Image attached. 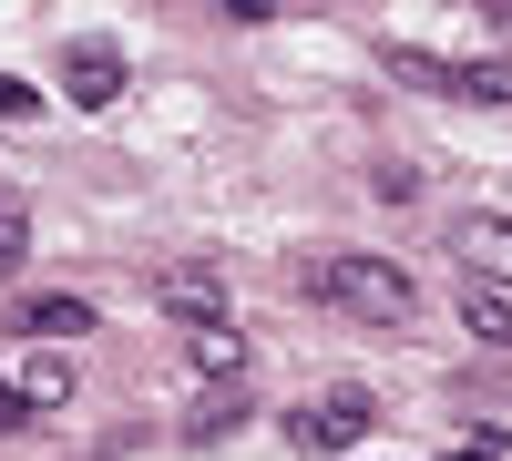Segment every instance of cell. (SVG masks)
I'll use <instances>...</instances> for the list:
<instances>
[{
    "mask_svg": "<svg viewBox=\"0 0 512 461\" xmlns=\"http://www.w3.org/2000/svg\"><path fill=\"white\" fill-rule=\"evenodd\" d=\"M441 461H502V431H492V421H482V431H472V441H451V451H441Z\"/></svg>",
    "mask_w": 512,
    "mask_h": 461,
    "instance_id": "cell-13",
    "label": "cell"
},
{
    "mask_svg": "<svg viewBox=\"0 0 512 461\" xmlns=\"http://www.w3.org/2000/svg\"><path fill=\"white\" fill-rule=\"evenodd\" d=\"M461 318H472V339H492V349H512V308L492 298V287H461Z\"/></svg>",
    "mask_w": 512,
    "mask_h": 461,
    "instance_id": "cell-9",
    "label": "cell"
},
{
    "mask_svg": "<svg viewBox=\"0 0 512 461\" xmlns=\"http://www.w3.org/2000/svg\"><path fill=\"white\" fill-rule=\"evenodd\" d=\"M308 298L338 308V318H359V328H400L420 308V287L390 257H308Z\"/></svg>",
    "mask_w": 512,
    "mask_h": 461,
    "instance_id": "cell-1",
    "label": "cell"
},
{
    "mask_svg": "<svg viewBox=\"0 0 512 461\" xmlns=\"http://www.w3.org/2000/svg\"><path fill=\"white\" fill-rule=\"evenodd\" d=\"M451 246H461V267H472V277H512V216H461Z\"/></svg>",
    "mask_w": 512,
    "mask_h": 461,
    "instance_id": "cell-7",
    "label": "cell"
},
{
    "mask_svg": "<svg viewBox=\"0 0 512 461\" xmlns=\"http://www.w3.org/2000/svg\"><path fill=\"white\" fill-rule=\"evenodd\" d=\"M236 421H246V400H236V390H216V400H205L195 421H185V441H226Z\"/></svg>",
    "mask_w": 512,
    "mask_h": 461,
    "instance_id": "cell-11",
    "label": "cell"
},
{
    "mask_svg": "<svg viewBox=\"0 0 512 461\" xmlns=\"http://www.w3.org/2000/svg\"><path fill=\"white\" fill-rule=\"evenodd\" d=\"M185 359H195L216 390H236V380H246V328H236V318H226V328H195V339H185Z\"/></svg>",
    "mask_w": 512,
    "mask_h": 461,
    "instance_id": "cell-8",
    "label": "cell"
},
{
    "mask_svg": "<svg viewBox=\"0 0 512 461\" xmlns=\"http://www.w3.org/2000/svg\"><path fill=\"white\" fill-rule=\"evenodd\" d=\"M11 328H21V339H82V328H93V298H62V287H41V298L11 308Z\"/></svg>",
    "mask_w": 512,
    "mask_h": 461,
    "instance_id": "cell-6",
    "label": "cell"
},
{
    "mask_svg": "<svg viewBox=\"0 0 512 461\" xmlns=\"http://www.w3.org/2000/svg\"><path fill=\"white\" fill-rule=\"evenodd\" d=\"M62 93H72L82 113L123 103V52H113V41H72V52H62Z\"/></svg>",
    "mask_w": 512,
    "mask_h": 461,
    "instance_id": "cell-5",
    "label": "cell"
},
{
    "mask_svg": "<svg viewBox=\"0 0 512 461\" xmlns=\"http://www.w3.org/2000/svg\"><path fill=\"white\" fill-rule=\"evenodd\" d=\"M21 257H31V216L0 195V267H21Z\"/></svg>",
    "mask_w": 512,
    "mask_h": 461,
    "instance_id": "cell-12",
    "label": "cell"
},
{
    "mask_svg": "<svg viewBox=\"0 0 512 461\" xmlns=\"http://www.w3.org/2000/svg\"><path fill=\"white\" fill-rule=\"evenodd\" d=\"M400 82H431V93H472V103H512V72L502 62H431V52H390Z\"/></svg>",
    "mask_w": 512,
    "mask_h": 461,
    "instance_id": "cell-4",
    "label": "cell"
},
{
    "mask_svg": "<svg viewBox=\"0 0 512 461\" xmlns=\"http://www.w3.org/2000/svg\"><path fill=\"white\" fill-rule=\"evenodd\" d=\"M41 113V93H31V82H0V123H31Z\"/></svg>",
    "mask_w": 512,
    "mask_h": 461,
    "instance_id": "cell-14",
    "label": "cell"
},
{
    "mask_svg": "<svg viewBox=\"0 0 512 461\" xmlns=\"http://www.w3.org/2000/svg\"><path fill=\"white\" fill-rule=\"evenodd\" d=\"M31 421V400H21V380H0V431H21Z\"/></svg>",
    "mask_w": 512,
    "mask_h": 461,
    "instance_id": "cell-15",
    "label": "cell"
},
{
    "mask_svg": "<svg viewBox=\"0 0 512 461\" xmlns=\"http://www.w3.org/2000/svg\"><path fill=\"white\" fill-rule=\"evenodd\" d=\"M369 421H379L369 390H328V400H297V410H287V441H297V451H359Z\"/></svg>",
    "mask_w": 512,
    "mask_h": 461,
    "instance_id": "cell-2",
    "label": "cell"
},
{
    "mask_svg": "<svg viewBox=\"0 0 512 461\" xmlns=\"http://www.w3.org/2000/svg\"><path fill=\"white\" fill-rule=\"evenodd\" d=\"M154 308L175 318L185 339H195V328H226V277L216 267H154Z\"/></svg>",
    "mask_w": 512,
    "mask_h": 461,
    "instance_id": "cell-3",
    "label": "cell"
},
{
    "mask_svg": "<svg viewBox=\"0 0 512 461\" xmlns=\"http://www.w3.org/2000/svg\"><path fill=\"white\" fill-rule=\"evenodd\" d=\"M21 400H31V410H62V400H72V369H62V359H31V369H21Z\"/></svg>",
    "mask_w": 512,
    "mask_h": 461,
    "instance_id": "cell-10",
    "label": "cell"
}]
</instances>
